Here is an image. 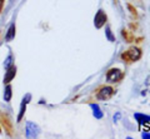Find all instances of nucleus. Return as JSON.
<instances>
[{
	"instance_id": "1",
	"label": "nucleus",
	"mask_w": 150,
	"mask_h": 139,
	"mask_svg": "<svg viewBox=\"0 0 150 139\" xmlns=\"http://www.w3.org/2000/svg\"><path fill=\"white\" fill-rule=\"evenodd\" d=\"M143 57V53L140 48L138 46H130L128 50H125L124 53H121V60H124L125 63H134L138 62Z\"/></svg>"
},
{
	"instance_id": "2",
	"label": "nucleus",
	"mask_w": 150,
	"mask_h": 139,
	"mask_svg": "<svg viewBox=\"0 0 150 139\" xmlns=\"http://www.w3.org/2000/svg\"><path fill=\"white\" fill-rule=\"evenodd\" d=\"M115 94V89L112 87H109V85H104V87H100L99 89L96 91V99L98 100H109L111 99L112 96Z\"/></svg>"
},
{
	"instance_id": "3",
	"label": "nucleus",
	"mask_w": 150,
	"mask_h": 139,
	"mask_svg": "<svg viewBox=\"0 0 150 139\" xmlns=\"http://www.w3.org/2000/svg\"><path fill=\"white\" fill-rule=\"evenodd\" d=\"M124 78V73L118 68H110L109 70L106 72V82L108 83H119L120 80H123Z\"/></svg>"
},
{
	"instance_id": "4",
	"label": "nucleus",
	"mask_w": 150,
	"mask_h": 139,
	"mask_svg": "<svg viewBox=\"0 0 150 139\" xmlns=\"http://www.w3.org/2000/svg\"><path fill=\"white\" fill-rule=\"evenodd\" d=\"M40 134V128L33 122H28L26 123V128H25V135L28 139H36Z\"/></svg>"
},
{
	"instance_id": "5",
	"label": "nucleus",
	"mask_w": 150,
	"mask_h": 139,
	"mask_svg": "<svg viewBox=\"0 0 150 139\" xmlns=\"http://www.w3.org/2000/svg\"><path fill=\"white\" fill-rule=\"evenodd\" d=\"M106 20H108V16L104 10H98V13L95 14L94 16V25H95L96 29H101L103 26L106 24Z\"/></svg>"
},
{
	"instance_id": "6",
	"label": "nucleus",
	"mask_w": 150,
	"mask_h": 139,
	"mask_svg": "<svg viewBox=\"0 0 150 139\" xmlns=\"http://www.w3.org/2000/svg\"><path fill=\"white\" fill-rule=\"evenodd\" d=\"M30 99H31V95H30V94H26V95L24 96V99H23L21 104H20V112H19L16 122H21V119H23V117H24V114H25V110H26V105H28V103L30 101Z\"/></svg>"
},
{
	"instance_id": "7",
	"label": "nucleus",
	"mask_w": 150,
	"mask_h": 139,
	"mask_svg": "<svg viewBox=\"0 0 150 139\" xmlns=\"http://www.w3.org/2000/svg\"><path fill=\"white\" fill-rule=\"evenodd\" d=\"M134 118L135 120L140 124V126H145V124H149L150 123V115L146 114H143V113H135L134 114Z\"/></svg>"
},
{
	"instance_id": "8",
	"label": "nucleus",
	"mask_w": 150,
	"mask_h": 139,
	"mask_svg": "<svg viewBox=\"0 0 150 139\" xmlns=\"http://www.w3.org/2000/svg\"><path fill=\"white\" fill-rule=\"evenodd\" d=\"M15 74H16V67H15V65L9 67L8 70H6V73H5V77H4V83H10V82L14 79Z\"/></svg>"
},
{
	"instance_id": "9",
	"label": "nucleus",
	"mask_w": 150,
	"mask_h": 139,
	"mask_svg": "<svg viewBox=\"0 0 150 139\" xmlns=\"http://www.w3.org/2000/svg\"><path fill=\"white\" fill-rule=\"evenodd\" d=\"M90 108L93 110V115L95 117V119H101L103 117H104V113H103V110H101V108L99 106V104L91 103L90 104Z\"/></svg>"
},
{
	"instance_id": "10",
	"label": "nucleus",
	"mask_w": 150,
	"mask_h": 139,
	"mask_svg": "<svg viewBox=\"0 0 150 139\" xmlns=\"http://www.w3.org/2000/svg\"><path fill=\"white\" fill-rule=\"evenodd\" d=\"M15 33H16V28H15V24H11L10 26H9L8 33H6V35H5V39H6V41H10V40H13L14 38H15Z\"/></svg>"
},
{
	"instance_id": "11",
	"label": "nucleus",
	"mask_w": 150,
	"mask_h": 139,
	"mask_svg": "<svg viewBox=\"0 0 150 139\" xmlns=\"http://www.w3.org/2000/svg\"><path fill=\"white\" fill-rule=\"evenodd\" d=\"M11 95H13V91H11V85H6V88H5V91H4V100H5V101H10V99H11Z\"/></svg>"
},
{
	"instance_id": "12",
	"label": "nucleus",
	"mask_w": 150,
	"mask_h": 139,
	"mask_svg": "<svg viewBox=\"0 0 150 139\" xmlns=\"http://www.w3.org/2000/svg\"><path fill=\"white\" fill-rule=\"evenodd\" d=\"M105 35H106V38H108V40L109 41H115V36H114V34H112V31H111V29L109 26H106L105 28Z\"/></svg>"
},
{
	"instance_id": "13",
	"label": "nucleus",
	"mask_w": 150,
	"mask_h": 139,
	"mask_svg": "<svg viewBox=\"0 0 150 139\" xmlns=\"http://www.w3.org/2000/svg\"><path fill=\"white\" fill-rule=\"evenodd\" d=\"M3 124H4V127H6V130H8L9 133H11V124L9 123L8 118H4V117H3Z\"/></svg>"
},
{
	"instance_id": "14",
	"label": "nucleus",
	"mask_w": 150,
	"mask_h": 139,
	"mask_svg": "<svg viewBox=\"0 0 150 139\" xmlns=\"http://www.w3.org/2000/svg\"><path fill=\"white\" fill-rule=\"evenodd\" d=\"M11 65H13V55L10 54V55H9V57H8L6 62H5V68L8 69L9 67H11Z\"/></svg>"
},
{
	"instance_id": "15",
	"label": "nucleus",
	"mask_w": 150,
	"mask_h": 139,
	"mask_svg": "<svg viewBox=\"0 0 150 139\" xmlns=\"http://www.w3.org/2000/svg\"><path fill=\"white\" fill-rule=\"evenodd\" d=\"M123 36L125 38V40H126V41H131V40H133V36H131V35H130L126 30H123Z\"/></svg>"
},
{
	"instance_id": "16",
	"label": "nucleus",
	"mask_w": 150,
	"mask_h": 139,
	"mask_svg": "<svg viewBox=\"0 0 150 139\" xmlns=\"http://www.w3.org/2000/svg\"><path fill=\"white\" fill-rule=\"evenodd\" d=\"M142 139H150V133L149 132H143L142 133Z\"/></svg>"
},
{
	"instance_id": "17",
	"label": "nucleus",
	"mask_w": 150,
	"mask_h": 139,
	"mask_svg": "<svg viewBox=\"0 0 150 139\" xmlns=\"http://www.w3.org/2000/svg\"><path fill=\"white\" fill-rule=\"evenodd\" d=\"M120 117H121V114L118 112V113H116V114L114 115V117H112V120H114V123H115V122H118V120L120 119Z\"/></svg>"
},
{
	"instance_id": "18",
	"label": "nucleus",
	"mask_w": 150,
	"mask_h": 139,
	"mask_svg": "<svg viewBox=\"0 0 150 139\" xmlns=\"http://www.w3.org/2000/svg\"><path fill=\"white\" fill-rule=\"evenodd\" d=\"M4 1H5V0H0V13H1V10H3V6H4Z\"/></svg>"
},
{
	"instance_id": "19",
	"label": "nucleus",
	"mask_w": 150,
	"mask_h": 139,
	"mask_svg": "<svg viewBox=\"0 0 150 139\" xmlns=\"http://www.w3.org/2000/svg\"><path fill=\"white\" fill-rule=\"evenodd\" d=\"M126 139H134V138H131V137H126Z\"/></svg>"
}]
</instances>
